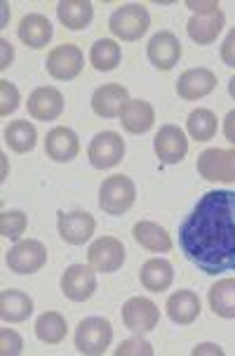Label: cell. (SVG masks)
Instances as JSON below:
<instances>
[{
	"label": "cell",
	"instance_id": "cell-1",
	"mask_svg": "<svg viewBox=\"0 0 235 356\" xmlns=\"http://www.w3.org/2000/svg\"><path fill=\"white\" fill-rule=\"evenodd\" d=\"M184 257L202 274L235 271V191H207L179 227Z\"/></svg>",
	"mask_w": 235,
	"mask_h": 356
},
{
	"label": "cell",
	"instance_id": "cell-2",
	"mask_svg": "<svg viewBox=\"0 0 235 356\" xmlns=\"http://www.w3.org/2000/svg\"><path fill=\"white\" fill-rule=\"evenodd\" d=\"M150 26V15L148 10L139 3H128L120 5L118 10H113L111 19H108V29L118 40L125 43H134L139 40Z\"/></svg>",
	"mask_w": 235,
	"mask_h": 356
},
{
	"label": "cell",
	"instance_id": "cell-3",
	"mask_svg": "<svg viewBox=\"0 0 235 356\" xmlns=\"http://www.w3.org/2000/svg\"><path fill=\"white\" fill-rule=\"evenodd\" d=\"M76 349L85 356H99L111 347L113 340V325L108 318L89 316L82 318L76 328Z\"/></svg>",
	"mask_w": 235,
	"mask_h": 356
},
{
	"label": "cell",
	"instance_id": "cell-4",
	"mask_svg": "<svg viewBox=\"0 0 235 356\" xmlns=\"http://www.w3.org/2000/svg\"><path fill=\"white\" fill-rule=\"evenodd\" d=\"M137 198V186L128 177V175H113V177L104 179V184L99 186V208L106 215H123L134 205Z\"/></svg>",
	"mask_w": 235,
	"mask_h": 356
},
{
	"label": "cell",
	"instance_id": "cell-5",
	"mask_svg": "<svg viewBox=\"0 0 235 356\" xmlns=\"http://www.w3.org/2000/svg\"><path fill=\"white\" fill-rule=\"evenodd\" d=\"M5 264L10 267L12 274H19V276L35 274V271H40L47 264V248L35 238L19 241V243L12 245L8 250Z\"/></svg>",
	"mask_w": 235,
	"mask_h": 356
},
{
	"label": "cell",
	"instance_id": "cell-6",
	"mask_svg": "<svg viewBox=\"0 0 235 356\" xmlns=\"http://www.w3.org/2000/svg\"><path fill=\"white\" fill-rule=\"evenodd\" d=\"M47 74H50L54 81H73V78L80 76L82 66H85V54L73 43H64L59 47H52L50 54H47Z\"/></svg>",
	"mask_w": 235,
	"mask_h": 356
},
{
	"label": "cell",
	"instance_id": "cell-7",
	"mask_svg": "<svg viewBox=\"0 0 235 356\" xmlns=\"http://www.w3.org/2000/svg\"><path fill=\"white\" fill-rule=\"evenodd\" d=\"M198 172L207 182H235V147L204 149L198 156Z\"/></svg>",
	"mask_w": 235,
	"mask_h": 356
},
{
	"label": "cell",
	"instance_id": "cell-8",
	"mask_svg": "<svg viewBox=\"0 0 235 356\" xmlns=\"http://www.w3.org/2000/svg\"><path fill=\"white\" fill-rule=\"evenodd\" d=\"M125 156V142L118 132H99L92 137L87 147V159L96 170H108V168H116Z\"/></svg>",
	"mask_w": 235,
	"mask_h": 356
},
{
	"label": "cell",
	"instance_id": "cell-9",
	"mask_svg": "<svg viewBox=\"0 0 235 356\" xmlns=\"http://www.w3.org/2000/svg\"><path fill=\"white\" fill-rule=\"evenodd\" d=\"M87 262L89 267L99 274H113L125 264V245L123 241L113 236H101L96 238L87 250Z\"/></svg>",
	"mask_w": 235,
	"mask_h": 356
},
{
	"label": "cell",
	"instance_id": "cell-10",
	"mask_svg": "<svg viewBox=\"0 0 235 356\" xmlns=\"http://www.w3.org/2000/svg\"><path fill=\"white\" fill-rule=\"evenodd\" d=\"M123 323L128 325V330L137 335H146L150 330H155V325L160 321V309L155 302H150L148 298H130L123 305Z\"/></svg>",
	"mask_w": 235,
	"mask_h": 356
},
{
	"label": "cell",
	"instance_id": "cell-11",
	"mask_svg": "<svg viewBox=\"0 0 235 356\" xmlns=\"http://www.w3.org/2000/svg\"><path fill=\"white\" fill-rule=\"evenodd\" d=\"M62 293L71 302H85L89 300L96 291V276L92 267H85V264H71L66 267V271L62 274Z\"/></svg>",
	"mask_w": 235,
	"mask_h": 356
},
{
	"label": "cell",
	"instance_id": "cell-12",
	"mask_svg": "<svg viewBox=\"0 0 235 356\" xmlns=\"http://www.w3.org/2000/svg\"><path fill=\"white\" fill-rule=\"evenodd\" d=\"M153 152L162 163H167V165L182 163L186 159V154H189V140H186L184 130L177 128V125H162V128L155 132Z\"/></svg>",
	"mask_w": 235,
	"mask_h": 356
},
{
	"label": "cell",
	"instance_id": "cell-13",
	"mask_svg": "<svg viewBox=\"0 0 235 356\" xmlns=\"http://www.w3.org/2000/svg\"><path fill=\"white\" fill-rule=\"evenodd\" d=\"M146 57L158 71H170L182 59V43L172 31H160L148 40Z\"/></svg>",
	"mask_w": 235,
	"mask_h": 356
},
{
	"label": "cell",
	"instance_id": "cell-14",
	"mask_svg": "<svg viewBox=\"0 0 235 356\" xmlns=\"http://www.w3.org/2000/svg\"><path fill=\"white\" fill-rule=\"evenodd\" d=\"M57 229H59V236L69 245H85L92 238L96 222L89 213L73 210V213H59Z\"/></svg>",
	"mask_w": 235,
	"mask_h": 356
},
{
	"label": "cell",
	"instance_id": "cell-15",
	"mask_svg": "<svg viewBox=\"0 0 235 356\" xmlns=\"http://www.w3.org/2000/svg\"><path fill=\"white\" fill-rule=\"evenodd\" d=\"M26 108L31 118L50 123V120H57L64 113V95L57 88H35L28 95Z\"/></svg>",
	"mask_w": 235,
	"mask_h": 356
},
{
	"label": "cell",
	"instance_id": "cell-16",
	"mask_svg": "<svg viewBox=\"0 0 235 356\" xmlns=\"http://www.w3.org/2000/svg\"><path fill=\"white\" fill-rule=\"evenodd\" d=\"M128 102H130L128 88L118 86V83H106V86L94 90L92 111L99 118H120V113L128 106Z\"/></svg>",
	"mask_w": 235,
	"mask_h": 356
},
{
	"label": "cell",
	"instance_id": "cell-17",
	"mask_svg": "<svg viewBox=\"0 0 235 356\" xmlns=\"http://www.w3.org/2000/svg\"><path fill=\"white\" fill-rule=\"evenodd\" d=\"M216 88V76L209 69H189L179 76L177 95L186 102H195L207 97Z\"/></svg>",
	"mask_w": 235,
	"mask_h": 356
},
{
	"label": "cell",
	"instance_id": "cell-18",
	"mask_svg": "<svg viewBox=\"0 0 235 356\" xmlns=\"http://www.w3.org/2000/svg\"><path fill=\"white\" fill-rule=\"evenodd\" d=\"M45 154L47 159L57 161V163H69L73 161L78 154H80V142H78V135L71 128H64V125H57L47 132L45 137Z\"/></svg>",
	"mask_w": 235,
	"mask_h": 356
},
{
	"label": "cell",
	"instance_id": "cell-19",
	"mask_svg": "<svg viewBox=\"0 0 235 356\" xmlns=\"http://www.w3.org/2000/svg\"><path fill=\"white\" fill-rule=\"evenodd\" d=\"M226 24V17L221 10L207 12V15H193L189 24H186V31H189V38L198 45H212L216 38H219L221 29Z\"/></svg>",
	"mask_w": 235,
	"mask_h": 356
},
{
	"label": "cell",
	"instance_id": "cell-20",
	"mask_svg": "<svg viewBox=\"0 0 235 356\" xmlns=\"http://www.w3.org/2000/svg\"><path fill=\"white\" fill-rule=\"evenodd\" d=\"M19 40L31 50H40V47H47V43L52 40V24L47 17L38 15V12H31L19 22Z\"/></svg>",
	"mask_w": 235,
	"mask_h": 356
},
{
	"label": "cell",
	"instance_id": "cell-21",
	"mask_svg": "<svg viewBox=\"0 0 235 356\" xmlns=\"http://www.w3.org/2000/svg\"><path fill=\"white\" fill-rule=\"evenodd\" d=\"M165 312L172 323L191 325L198 316H200V298H198L193 291L172 293L170 298H167Z\"/></svg>",
	"mask_w": 235,
	"mask_h": 356
},
{
	"label": "cell",
	"instance_id": "cell-22",
	"mask_svg": "<svg viewBox=\"0 0 235 356\" xmlns=\"http://www.w3.org/2000/svg\"><path fill=\"white\" fill-rule=\"evenodd\" d=\"M155 111L146 99H130L128 106L120 113V125L130 132V135H143L153 128Z\"/></svg>",
	"mask_w": 235,
	"mask_h": 356
},
{
	"label": "cell",
	"instance_id": "cell-23",
	"mask_svg": "<svg viewBox=\"0 0 235 356\" xmlns=\"http://www.w3.org/2000/svg\"><path fill=\"white\" fill-rule=\"evenodd\" d=\"M139 281L148 293H165L174 281V269L167 259L153 257L148 262H143L139 271Z\"/></svg>",
	"mask_w": 235,
	"mask_h": 356
},
{
	"label": "cell",
	"instance_id": "cell-24",
	"mask_svg": "<svg viewBox=\"0 0 235 356\" xmlns=\"http://www.w3.org/2000/svg\"><path fill=\"white\" fill-rule=\"evenodd\" d=\"M132 236L141 248H146L150 252H170L172 250V236L167 234V229H162L155 222H137L132 227Z\"/></svg>",
	"mask_w": 235,
	"mask_h": 356
},
{
	"label": "cell",
	"instance_id": "cell-25",
	"mask_svg": "<svg viewBox=\"0 0 235 356\" xmlns=\"http://www.w3.org/2000/svg\"><path fill=\"white\" fill-rule=\"evenodd\" d=\"M57 17L66 29H71V31H82V29H87L89 22H92L94 8L87 0H62V3L57 5Z\"/></svg>",
	"mask_w": 235,
	"mask_h": 356
},
{
	"label": "cell",
	"instance_id": "cell-26",
	"mask_svg": "<svg viewBox=\"0 0 235 356\" xmlns=\"http://www.w3.org/2000/svg\"><path fill=\"white\" fill-rule=\"evenodd\" d=\"M33 314V300L21 291L0 293V316L8 323H21Z\"/></svg>",
	"mask_w": 235,
	"mask_h": 356
},
{
	"label": "cell",
	"instance_id": "cell-27",
	"mask_svg": "<svg viewBox=\"0 0 235 356\" xmlns=\"http://www.w3.org/2000/svg\"><path fill=\"white\" fill-rule=\"evenodd\" d=\"M209 309L221 318H235V279L216 281L207 293Z\"/></svg>",
	"mask_w": 235,
	"mask_h": 356
},
{
	"label": "cell",
	"instance_id": "cell-28",
	"mask_svg": "<svg viewBox=\"0 0 235 356\" xmlns=\"http://www.w3.org/2000/svg\"><path fill=\"white\" fill-rule=\"evenodd\" d=\"M33 330L35 337L43 345H59V342H64L66 333H69V325H66V318L59 312H45L38 316Z\"/></svg>",
	"mask_w": 235,
	"mask_h": 356
},
{
	"label": "cell",
	"instance_id": "cell-29",
	"mask_svg": "<svg viewBox=\"0 0 235 356\" xmlns=\"http://www.w3.org/2000/svg\"><path fill=\"white\" fill-rule=\"evenodd\" d=\"M35 142H38V132H35L33 123H28V120H15V123H10L8 130H5V144H8L15 154L33 152Z\"/></svg>",
	"mask_w": 235,
	"mask_h": 356
},
{
	"label": "cell",
	"instance_id": "cell-30",
	"mask_svg": "<svg viewBox=\"0 0 235 356\" xmlns=\"http://www.w3.org/2000/svg\"><path fill=\"white\" fill-rule=\"evenodd\" d=\"M120 59H123V50L111 38L96 40L92 50H89V62H92L96 71H113L120 64Z\"/></svg>",
	"mask_w": 235,
	"mask_h": 356
},
{
	"label": "cell",
	"instance_id": "cell-31",
	"mask_svg": "<svg viewBox=\"0 0 235 356\" xmlns=\"http://www.w3.org/2000/svg\"><path fill=\"white\" fill-rule=\"evenodd\" d=\"M189 135L198 142H209L216 135V116L209 108H195L186 120Z\"/></svg>",
	"mask_w": 235,
	"mask_h": 356
},
{
	"label": "cell",
	"instance_id": "cell-32",
	"mask_svg": "<svg viewBox=\"0 0 235 356\" xmlns=\"http://www.w3.org/2000/svg\"><path fill=\"white\" fill-rule=\"evenodd\" d=\"M28 227V217L21 210H3L0 213V236L8 241H19Z\"/></svg>",
	"mask_w": 235,
	"mask_h": 356
},
{
	"label": "cell",
	"instance_id": "cell-33",
	"mask_svg": "<svg viewBox=\"0 0 235 356\" xmlns=\"http://www.w3.org/2000/svg\"><path fill=\"white\" fill-rule=\"evenodd\" d=\"M17 106H19V90L3 78L0 81V116L8 118L10 113L17 111Z\"/></svg>",
	"mask_w": 235,
	"mask_h": 356
},
{
	"label": "cell",
	"instance_id": "cell-34",
	"mask_svg": "<svg viewBox=\"0 0 235 356\" xmlns=\"http://www.w3.org/2000/svg\"><path fill=\"white\" fill-rule=\"evenodd\" d=\"M116 356H153V345L143 337H132V340L120 342Z\"/></svg>",
	"mask_w": 235,
	"mask_h": 356
},
{
	"label": "cell",
	"instance_id": "cell-35",
	"mask_svg": "<svg viewBox=\"0 0 235 356\" xmlns=\"http://www.w3.org/2000/svg\"><path fill=\"white\" fill-rule=\"evenodd\" d=\"M24 352V340L17 330L3 328L0 330V354L3 356H17Z\"/></svg>",
	"mask_w": 235,
	"mask_h": 356
},
{
	"label": "cell",
	"instance_id": "cell-36",
	"mask_svg": "<svg viewBox=\"0 0 235 356\" xmlns=\"http://www.w3.org/2000/svg\"><path fill=\"white\" fill-rule=\"evenodd\" d=\"M221 59L228 66H235V29H231L226 35V40L221 43Z\"/></svg>",
	"mask_w": 235,
	"mask_h": 356
},
{
	"label": "cell",
	"instance_id": "cell-37",
	"mask_svg": "<svg viewBox=\"0 0 235 356\" xmlns=\"http://www.w3.org/2000/svg\"><path fill=\"white\" fill-rule=\"evenodd\" d=\"M186 8H191L193 15H207V12L219 10V3H216V0H209V3H195V0H189Z\"/></svg>",
	"mask_w": 235,
	"mask_h": 356
},
{
	"label": "cell",
	"instance_id": "cell-38",
	"mask_svg": "<svg viewBox=\"0 0 235 356\" xmlns=\"http://www.w3.org/2000/svg\"><path fill=\"white\" fill-rule=\"evenodd\" d=\"M193 356H202V354H212V356H224V349L219 345H212V342H202V345L193 347Z\"/></svg>",
	"mask_w": 235,
	"mask_h": 356
},
{
	"label": "cell",
	"instance_id": "cell-39",
	"mask_svg": "<svg viewBox=\"0 0 235 356\" xmlns=\"http://www.w3.org/2000/svg\"><path fill=\"white\" fill-rule=\"evenodd\" d=\"M0 47H3V59H0V69H8V66L12 64V59H15V47H12L10 40L0 38Z\"/></svg>",
	"mask_w": 235,
	"mask_h": 356
},
{
	"label": "cell",
	"instance_id": "cell-40",
	"mask_svg": "<svg viewBox=\"0 0 235 356\" xmlns=\"http://www.w3.org/2000/svg\"><path fill=\"white\" fill-rule=\"evenodd\" d=\"M224 135H226L228 142L235 144V108L233 111H228L226 118H224Z\"/></svg>",
	"mask_w": 235,
	"mask_h": 356
},
{
	"label": "cell",
	"instance_id": "cell-41",
	"mask_svg": "<svg viewBox=\"0 0 235 356\" xmlns=\"http://www.w3.org/2000/svg\"><path fill=\"white\" fill-rule=\"evenodd\" d=\"M228 95H231V97L235 99V76L231 78V81H228Z\"/></svg>",
	"mask_w": 235,
	"mask_h": 356
}]
</instances>
